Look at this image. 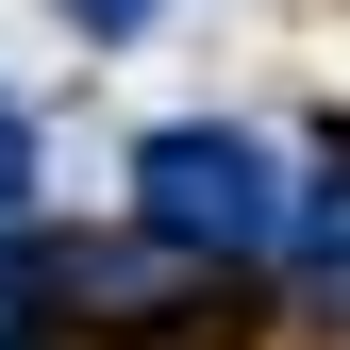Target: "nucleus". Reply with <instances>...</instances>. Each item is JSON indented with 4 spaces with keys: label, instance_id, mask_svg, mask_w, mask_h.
<instances>
[{
    "label": "nucleus",
    "instance_id": "1",
    "mask_svg": "<svg viewBox=\"0 0 350 350\" xmlns=\"http://www.w3.org/2000/svg\"><path fill=\"white\" fill-rule=\"evenodd\" d=\"M134 234L184 267H284L300 250V167L250 117H150L134 134Z\"/></svg>",
    "mask_w": 350,
    "mask_h": 350
},
{
    "label": "nucleus",
    "instance_id": "2",
    "mask_svg": "<svg viewBox=\"0 0 350 350\" xmlns=\"http://www.w3.org/2000/svg\"><path fill=\"white\" fill-rule=\"evenodd\" d=\"M33 184H51V150H33V100L0 83V234H33Z\"/></svg>",
    "mask_w": 350,
    "mask_h": 350
},
{
    "label": "nucleus",
    "instance_id": "3",
    "mask_svg": "<svg viewBox=\"0 0 350 350\" xmlns=\"http://www.w3.org/2000/svg\"><path fill=\"white\" fill-rule=\"evenodd\" d=\"M67 17H83V33H100V51H117V33H150L167 0H67Z\"/></svg>",
    "mask_w": 350,
    "mask_h": 350
}]
</instances>
